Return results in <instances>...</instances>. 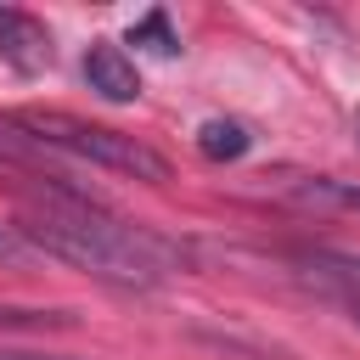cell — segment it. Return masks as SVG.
Masks as SVG:
<instances>
[{"mask_svg": "<svg viewBox=\"0 0 360 360\" xmlns=\"http://www.w3.org/2000/svg\"><path fill=\"white\" fill-rule=\"evenodd\" d=\"M6 360H56V354H6Z\"/></svg>", "mask_w": 360, "mask_h": 360, "instance_id": "obj_9", "label": "cell"}, {"mask_svg": "<svg viewBox=\"0 0 360 360\" xmlns=\"http://www.w3.org/2000/svg\"><path fill=\"white\" fill-rule=\"evenodd\" d=\"M129 45H141L146 56H174L180 51V34H174L169 11H146V17L129 22Z\"/></svg>", "mask_w": 360, "mask_h": 360, "instance_id": "obj_6", "label": "cell"}, {"mask_svg": "<svg viewBox=\"0 0 360 360\" xmlns=\"http://www.w3.org/2000/svg\"><path fill=\"white\" fill-rule=\"evenodd\" d=\"M248 146H253V135H248V124H236V118H208V124L197 129V152L214 158V163H231V158H242Z\"/></svg>", "mask_w": 360, "mask_h": 360, "instance_id": "obj_5", "label": "cell"}, {"mask_svg": "<svg viewBox=\"0 0 360 360\" xmlns=\"http://www.w3.org/2000/svg\"><path fill=\"white\" fill-rule=\"evenodd\" d=\"M11 231L28 248H39L84 276L118 281V287H152L174 270V248L163 236L135 231L124 219H107L101 208H84V202H39Z\"/></svg>", "mask_w": 360, "mask_h": 360, "instance_id": "obj_1", "label": "cell"}, {"mask_svg": "<svg viewBox=\"0 0 360 360\" xmlns=\"http://www.w3.org/2000/svg\"><path fill=\"white\" fill-rule=\"evenodd\" d=\"M0 62L17 68V73H45L56 62L51 51V28L34 17V11H17V6H0Z\"/></svg>", "mask_w": 360, "mask_h": 360, "instance_id": "obj_3", "label": "cell"}, {"mask_svg": "<svg viewBox=\"0 0 360 360\" xmlns=\"http://www.w3.org/2000/svg\"><path fill=\"white\" fill-rule=\"evenodd\" d=\"M84 84L101 96V101H135L141 96V73H135V62L118 51V45H107V39H96L90 51H84Z\"/></svg>", "mask_w": 360, "mask_h": 360, "instance_id": "obj_4", "label": "cell"}, {"mask_svg": "<svg viewBox=\"0 0 360 360\" xmlns=\"http://www.w3.org/2000/svg\"><path fill=\"white\" fill-rule=\"evenodd\" d=\"M28 253H34V248H28V242H22L11 225H0V264H22Z\"/></svg>", "mask_w": 360, "mask_h": 360, "instance_id": "obj_8", "label": "cell"}, {"mask_svg": "<svg viewBox=\"0 0 360 360\" xmlns=\"http://www.w3.org/2000/svg\"><path fill=\"white\" fill-rule=\"evenodd\" d=\"M73 315L68 309H6L0 304V332L6 326H17V332H45V326H68Z\"/></svg>", "mask_w": 360, "mask_h": 360, "instance_id": "obj_7", "label": "cell"}, {"mask_svg": "<svg viewBox=\"0 0 360 360\" xmlns=\"http://www.w3.org/2000/svg\"><path fill=\"white\" fill-rule=\"evenodd\" d=\"M6 152H17V146H11V141H0V158H6Z\"/></svg>", "mask_w": 360, "mask_h": 360, "instance_id": "obj_10", "label": "cell"}, {"mask_svg": "<svg viewBox=\"0 0 360 360\" xmlns=\"http://www.w3.org/2000/svg\"><path fill=\"white\" fill-rule=\"evenodd\" d=\"M6 124H11V129H22V135H34V141H45V146H56V152L90 158V163H101V169H112V174H135V180H146V186L169 180V158H163V152H152L146 141L124 135V129L84 124V118H73V112H45V107L6 112Z\"/></svg>", "mask_w": 360, "mask_h": 360, "instance_id": "obj_2", "label": "cell"}]
</instances>
